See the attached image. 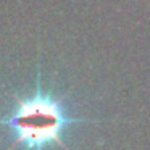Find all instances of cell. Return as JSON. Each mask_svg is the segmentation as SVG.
<instances>
[{
    "label": "cell",
    "mask_w": 150,
    "mask_h": 150,
    "mask_svg": "<svg viewBox=\"0 0 150 150\" xmlns=\"http://www.w3.org/2000/svg\"><path fill=\"white\" fill-rule=\"evenodd\" d=\"M15 108L0 118V124L7 126L15 139L8 150L26 147L29 150H44L47 145L55 144L68 150L63 142V131L69 124L79 121H92L89 118H74L65 111V97H55L52 92H45L37 81L36 91L29 97L13 94Z\"/></svg>",
    "instance_id": "obj_1"
}]
</instances>
